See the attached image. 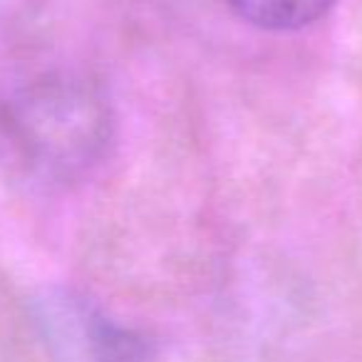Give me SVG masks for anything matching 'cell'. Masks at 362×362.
Here are the masks:
<instances>
[{
	"mask_svg": "<svg viewBox=\"0 0 362 362\" xmlns=\"http://www.w3.org/2000/svg\"><path fill=\"white\" fill-rule=\"evenodd\" d=\"M0 141L28 176L42 184H72L107 159L115 112L92 77L42 72L0 102Z\"/></svg>",
	"mask_w": 362,
	"mask_h": 362,
	"instance_id": "6da1fadb",
	"label": "cell"
},
{
	"mask_svg": "<svg viewBox=\"0 0 362 362\" xmlns=\"http://www.w3.org/2000/svg\"><path fill=\"white\" fill-rule=\"evenodd\" d=\"M30 317L55 362H151L156 342L115 320L102 305L72 288H42L30 300Z\"/></svg>",
	"mask_w": 362,
	"mask_h": 362,
	"instance_id": "7a4b0ae2",
	"label": "cell"
},
{
	"mask_svg": "<svg viewBox=\"0 0 362 362\" xmlns=\"http://www.w3.org/2000/svg\"><path fill=\"white\" fill-rule=\"evenodd\" d=\"M231 11L261 30L291 33L313 25L337 0H226Z\"/></svg>",
	"mask_w": 362,
	"mask_h": 362,
	"instance_id": "3957f363",
	"label": "cell"
}]
</instances>
